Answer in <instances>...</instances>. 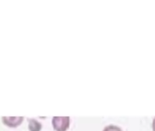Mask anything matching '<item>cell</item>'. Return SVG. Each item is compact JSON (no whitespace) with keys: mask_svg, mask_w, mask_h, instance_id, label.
<instances>
[{"mask_svg":"<svg viewBox=\"0 0 155 131\" xmlns=\"http://www.w3.org/2000/svg\"><path fill=\"white\" fill-rule=\"evenodd\" d=\"M152 127H153V130L155 131V117L153 118V121H152Z\"/></svg>","mask_w":155,"mask_h":131,"instance_id":"obj_5","label":"cell"},{"mask_svg":"<svg viewBox=\"0 0 155 131\" xmlns=\"http://www.w3.org/2000/svg\"><path fill=\"white\" fill-rule=\"evenodd\" d=\"M102 131H122V129L116 125H108L104 127Z\"/></svg>","mask_w":155,"mask_h":131,"instance_id":"obj_4","label":"cell"},{"mask_svg":"<svg viewBox=\"0 0 155 131\" xmlns=\"http://www.w3.org/2000/svg\"><path fill=\"white\" fill-rule=\"evenodd\" d=\"M41 123L35 118H28V127L30 131H39L41 129Z\"/></svg>","mask_w":155,"mask_h":131,"instance_id":"obj_3","label":"cell"},{"mask_svg":"<svg viewBox=\"0 0 155 131\" xmlns=\"http://www.w3.org/2000/svg\"><path fill=\"white\" fill-rule=\"evenodd\" d=\"M23 116H4L2 117V120L4 121L5 124H6L9 127H16V126L19 125L22 120H23Z\"/></svg>","mask_w":155,"mask_h":131,"instance_id":"obj_2","label":"cell"},{"mask_svg":"<svg viewBox=\"0 0 155 131\" xmlns=\"http://www.w3.org/2000/svg\"><path fill=\"white\" fill-rule=\"evenodd\" d=\"M69 116H55L52 118L53 127L58 131H65L69 126Z\"/></svg>","mask_w":155,"mask_h":131,"instance_id":"obj_1","label":"cell"}]
</instances>
